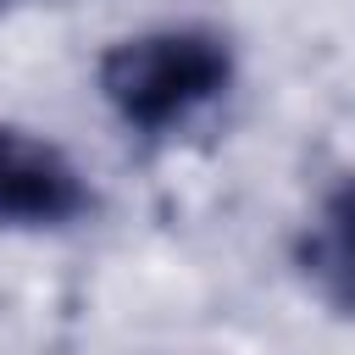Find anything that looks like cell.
<instances>
[{"instance_id":"4","label":"cell","mask_w":355,"mask_h":355,"mask_svg":"<svg viewBox=\"0 0 355 355\" xmlns=\"http://www.w3.org/2000/svg\"><path fill=\"white\" fill-rule=\"evenodd\" d=\"M11 6H17V0H0V17H6V11H11Z\"/></svg>"},{"instance_id":"3","label":"cell","mask_w":355,"mask_h":355,"mask_svg":"<svg viewBox=\"0 0 355 355\" xmlns=\"http://www.w3.org/2000/svg\"><path fill=\"white\" fill-rule=\"evenodd\" d=\"M294 266L316 288L322 305L355 322V178L322 194L316 216L294 239Z\"/></svg>"},{"instance_id":"2","label":"cell","mask_w":355,"mask_h":355,"mask_svg":"<svg viewBox=\"0 0 355 355\" xmlns=\"http://www.w3.org/2000/svg\"><path fill=\"white\" fill-rule=\"evenodd\" d=\"M89 205L94 194L67 150L0 122V227H67Z\"/></svg>"},{"instance_id":"1","label":"cell","mask_w":355,"mask_h":355,"mask_svg":"<svg viewBox=\"0 0 355 355\" xmlns=\"http://www.w3.org/2000/svg\"><path fill=\"white\" fill-rule=\"evenodd\" d=\"M233 44L216 28H150L100 55V94L133 133H166L227 94Z\"/></svg>"}]
</instances>
